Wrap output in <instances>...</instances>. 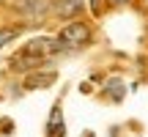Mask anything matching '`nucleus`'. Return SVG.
<instances>
[{"label":"nucleus","instance_id":"obj_9","mask_svg":"<svg viewBox=\"0 0 148 137\" xmlns=\"http://www.w3.org/2000/svg\"><path fill=\"white\" fill-rule=\"evenodd\" d=\"M90 3V11H93V14H99V0H88Z\"/></svg>","mask_w":148,"mask_h":137},{"label":"nucleus","instance_id":"obj_7","mask_svg":"<svg viewBox=\"0 0 148 137\" xmlns=\"http://www.w3.org/2000/svg\"><path fill=\"white\" fill-rule=\"evenodd\" d=\"M123 96H126V85H123V79H118V77L107 79V99H110V101H121Z\"/></svg>","mask_w":148,"mask_h":137},{"label":"nucleus","instance_id":"obj_1","mask_svg":"<svg viewBox=\"0 0 148 137\" xmlns=\"http://www.w3.org/2000/svg\"><path fill=\"white\" fill-rule=\"evenodd\" d=\"M58 41L63 44V49H74V47H85L90 44V27L85 22H69L60 27Z\"/></svg>","mask_w":148,"mask_h":137},{"label":"nucleus","instance_id":"obj_3","mask_svg":"<svg viewBox=\"0 0 148 137\" xmlns=\"http://www.w3.org/2000/svg\"><path fill=\"white\" fill-rule=\"evenodd\" d=\"M55 79H58V71H55V68H47V71H30V74H25L22 85H25L27 90H41V88H49Z\"/></svg>","mask_w":148,"mask_h":137},{"label":"nucleus","instance_id":"obj_8","mask_svg":"<svg viewBox=\"0 0 148 137\" xmlns=\"http://www.w3.org/2000/svg\"><path fill=\"white\" fill-rule=\"evenodd\" d=\"M16 36H19V30H16V27H3V30H0V49L8 47L11 41H16Z\"/></svg>","mask_w":148,"mask_h":137},{"label":"nucleus","instance_id":"obj_4","mask_svg":"<svg viewBox=\"0 0 148 137\" xmlns=\"http://www.w3.org/2000/svg\"><path fill=\"white\" fill-rule=\"evenodd\" d=\"M47 60H41V58H33V55H27V52H16L14 58H11V71H16V74H30V71H36V66H44Z\"/></svg>","mask_w":148,"mask_h":137},{"label":"nucleus","instance_id":"obj_5","mask_svg":"<svg viewBox=\"0 0 148 137\" xmlns=\"http://www.w3.org/2000/svg\"><path fill=\"white\" fill-rule=\"evenodd\" d=\"M47 137H66V123H63V112H60V104L52 107L47 121Z\"/></svg>","mask_w":148,"mask_h":137},{"label":"nucleus","instance_id":"obj_2","mask_svg":"<svg viewBox=\"0 0 148 137\" xmlns=\"http://www.w3.org/2000/svg\"><path fill=\"white\" fill-rule=\"evenodd\" d=\"M22 52L33 55V58H41V60H49V58H55L58 52H63V44H60L58 38L41 36V38H30V41L22 47Z\"/></svg>","mask_w":148,"mask_h":137},{"label":"nucleus","instance_id":"obj_10","mask_svg":"<svg viewBox=\"0 0 148 137\" xmlns=\"http://www.w3.org/2000/svg\"><path fill=\"white\" fill-rule=\"evenodd\" d=\"M115 3H126V0H115Z\"/></svg>","mask_w":148,"mask_h":137},{"label":"nucleus","instance_id":"obj_6","mask_svg":"<svg viewBox=\"0 0 148 137\" xmlns=\"http://www.w3.org/2000/svg\"><path fill=\"white\" fill-rule=\"evenodd\" d=\"M82 8H85V3H82V0H58L52 11H55L58 16H63V19H69V16H77Z\"/></svg>","mask_w":148,"mask_h":137}]
</instances>
